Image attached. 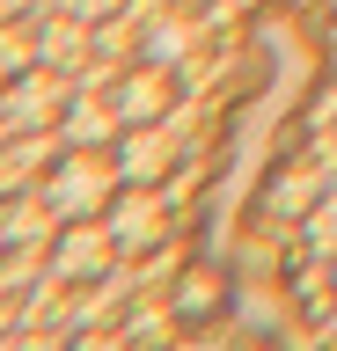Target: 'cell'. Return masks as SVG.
<instances>
[{
  "label": "cell",
  "instance_id": "obj_1",
  "mask_svg": "<svg viewBox=\"0 0 337 351\" xmlns=\"http://www.w3.org/2000/svg\"><path fill=\"white\" fill-rule=\"evenodd\" d=\"M125 191V169H117L111 147H67L45 176V205L59 219H103V205Z\"/></svg>",
  "mask_w": 337,
  "mask_h": 351
},
{
  "label": "cell",
  "instance_id": "obj_2",
  "mask_svg": "<svg viewBox=\"0 0 337 351\" xmlns=\"http://www.w3.org/2000/svg\"><path fill=\"white\" fill-rule=\"evenodd\" d=\"M117 256V241L103 219H59V234H51V256H45V278L51 285H89L103 278Z\"/></svg>",
  "mask_w": 337,
  "mask_h": 351
},
{
  "label": "cell",
  "instance_id": "obj_3",
  "mask_svg": "<svg viewBox=\"0 0 337 351\" xmlns=\"http://www.w3.org/2000/svg\"><path fill=\"white\" fill-rule=\"evenodd\" d=\"M161 219H169V205L154 197V183H125V191L103 205V227H111L117 256H147L161 241Z\"/></svg>",
  "mask_w": 337,
  "mask_h": 351
},
{
  "label": "cell",
  "instance_id": "obj_4",
  "mask_svg": "<svg viewBox=\"0 0 337 351\" xmlns=\"http://www.w3.org/2000/svg\"><path fill=\"white\" fill-rule=\"evenodd\" d=\"M111 103H117L125 125H161V117L176 110V66H154V59L125 66V73L111 81Z\"/></svg>",
  "mask_w": 337,
  "mask_h": 351
},
{
  "label": "cell",
  "instance_id": "obj_5",
  "mask_svg": "<svg viewBox=\"0 0 337 351\" xmlns=\"http://www.w3.org/2000/svg\"><path fill=\"white\" fill-rule=\"evenodd\" d=\"M59 132H67V147H117L125 117H117L111 95H95V88H73V103L59 110Z\"/></svg>",
  "mask_w": 337,
  "mask_h": 351
},
{
  "label": "cell",
  "instance_id": "obj_6",
  "mask_svg": "<svg viewBox=\"0 0 337 351\" xmlns=\"http://www.w3.org/2000/svg\"><path fill=\"white\" fill-rule=\"evenodd\" d=\"M51 227H59V213L45 205V191H8L0 197V234H8V249H37Z\"/></svg>",
  "mask_w": 337,
  "mask_h": 351
},
{
  "label": "cell",
  "instance_id": "obj_7",
  "mask_svg": "<svg viewBox=\"0 0 337 351\" xmlns=\"http://www.w3.org/2000/svg\"><path fill=\"white\" fill-rule=\"evenodd\" d=\"M67 103H73V88H67V81H51L45 59H37V66H30V81L8 88V103H0V110H8L15 125H37V117H59Z\"/></svg>",
  "mask_w": 337,
  "mask_h": 351
},
{
  "label": "cell",
  "instance_id": "obj_8",
  "mask_svg": "<svg viewBox=\"0 0 337 351\" xmlns=\"http://www.w3.org/2000/svg\"><path fill=\"white\" fill-rule=\"evenodd\" d=\"M111 154H117V169H125V183H154L169 169V132L161 125H125Z\"/></svg>",
  "mask_w": 337,
  "mask_h": 351
},
{
  "label": "cell",
  "instance_id": "obj_9",
  "mask_svg": "<svg viewBox=\"0 0 337 351\" xmlns=\"http://www.w3.org/2000/svg\"><path fill=\"white\" fill-rule=\"evenodd\" d=\"M169 315H183V322H205V315H220V278H213L205 263H191V271H183V285L169 293Z\"/></svg>",
  "mask_w": 337,
  "mask_h": 351
},
{
  "label": "cell",
  "instance_id": "obj_10",
  "mask_svg": "<svg viewBox=\"0 0 337 351\" xmlns=\"http://www.w3.org/2000/svg\"><path fill=\"white\" fill-rule=\"evenodd\" d=\"M191 22L183 15H147V37H139V59H154V66H176L183 51H191Z\"/></svg>",
  "mask_w": 337,
  "mask_h": 351
},
{
  "label": "cell",
  "instance_id": "obj_11",
  "mask_svg": "<svg viewBox=\"0 0 337 351\" xmlns=\"http://www.w3.org/2000/svg\"><path fill=\"white\" fill-rule=\"evenodd\" d=\"M315 197H323V191H315V169H279V183H271L264 205H271L279 219H308Z\"/></svg>",
  "mask_w": 337,
  "mask_h": 351
},
{
  "label": "cell",
  "instance_id": "obj_12",
  "mask_svg": "<svg viewBox=\"0 0 337 351\" xmlns=\"http://www.w3.org/2000/svg\"><path fill=\"white\" fill-rule=\"evenodd\" d=\"M301 234H308V256H315V263L337 256V183H330V197H315V205H308Z\"/></svg>",
  "mask_w": 337,
  "mask_h": 351
},
{
  "label": "cell",
  "instance_id": "obj_13",
  "mask_svg": "<svg viewBox=\"0 0 337 351\" xmlns=\"http://www.w3.org/2000/svg\"><path fill=\"white\" fill-rule=\"evenodd\" d=\"M59 15H73V22H89V29H103L111 15H125V0H51Z\"/></svg>",
  "mask_w": 337,
  "mask_h": 351
},
{
  "label": "cell",
  "instance_id": "obj_14",
  "mask_svg": "<svg viewBox=\"0 0 337 351\" xmlns=\"http://www.w3.org/2000/svg\"><path fill=\"white\" fill-rule=\"evenodd\" d=\"M37 161H45V147H30V139L0 154V197H8V183H15V176H30V169H37Z\"/></svg>",
  "mask_w": 337,
  "mask_h": 351
},
{
  "label": "cell",
  "instance_id": "obj_15",
  "mask_svg": "<svg viewBox=\"0 0 337 351\" xmlns=\"http://www.w3.org/2000/svg\"><path fill=\"white\" fill-rule=\"evenodd\" d=\"M15 15H23V0H0V22H15Z\"/></svg>",
  "mask_w": 337,
  "mask_h": 351
},
{
  "label": "cell",
  "instance_id": "obj_16",
  "mask_svg": "<svg viewBox=\"0 0 337 351\" xmlns=\"http://www.w3.org/2000/svg\"><path fill=\"white\" fill-rule=\"evenodd\" d=\"M191 8H220V0H191Z\"/></svg>",
  "mask_w": 337,
  "mask_h": 351
},
{
  "label": "cell",
  "instance_id": "obj_17",
  "mask_svg": "<svg viewBox=\"0 0 337 351\" xmlns=\"http://www.w3.org/2000/svg\"><path fill=\"white\" fill-rule=\"evenodd\" d=\"M0 249H8V234H0Z\"/></svg>",
  "mask_w": 337,
  "mask_h": 351
}]
</instances>
